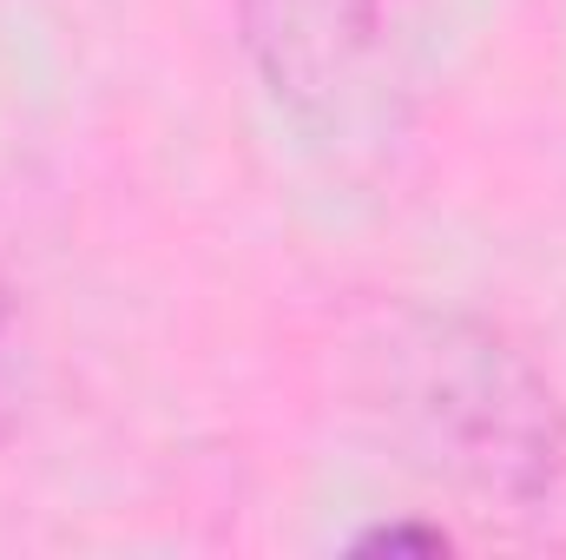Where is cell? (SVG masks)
Listing matches in <instances>:
<instances>
[{"label":"cell","mask_w":566,"mask_h":560,"mask_svg":"<svg viewBox=\"0 0 566 560\" xmlns=\"http://www.w3.org/2000/svg\"><path fill=\"white\" fill-rule=\"evenodd\" d=\"M7 323H13V283L0 278V330H7Z\"/></svg>","instance_id":"277c9868"},{"label":"cell","mask_w":566,"mask_h":560,"mask_svg":"<svg viewBox=\"0 0 566 560\" xmlns=\"http://www.w3.org/2000/svg\"><path fill=\"white\" fill-rule=\"evenodd\" d=\"M356 554H448L454 548V535L441 528V521H382V528H369V535H356L349 541Z\"/></svg>","instance_id":"3957f363"},{"label":"cell","mask_w":566,"mask_h":560,"mask_svg":"<svg viewBox=\"0 0 566 560\" xmlns=\"http://www.w3.org/2000/svg\"><path fill=\"white\" fill-rule=\"evenodd\" d=\"M231 20L271 106L316 120L376 60L389 0H231Z\"/></svg>","instance_id":"7a4b0ae2"},{"label":"cell","mask_w":566,"mask_h":560,"mask_svg":"<svg viewBox=\"0 0 566 560\" xmlns=\"http://www.w3.org/2000/svg\"><path fill=\"white\" fill-rule=\"evenodd\" d=\"M336 403L402 468L534 515L566 488V396L541 356L461 303L376 297L336 323Z\"/></svg>","instance_id":"6da1fadb"}]
</instances>
